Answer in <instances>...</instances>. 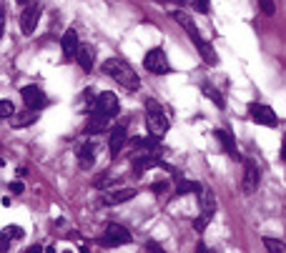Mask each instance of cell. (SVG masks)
I'll return each mask as SVG.
<instances>
[{"mask_svg": "<svg viewBox=\"0 0 286 253\" xmlns=\"http://www.w3.org/2000/svg\"><path fill=\"white\" fill-rule=\"evenodd\" d=\"M101 70H103L108 78H113L120 88H126V91H131V93H136V91L141 88L138 73H136V70L131 68V63L123 60V58H108Z\"/></svg>", "mask_w": 286, "mask_h": 253, "instance_id": "cell-1", "label": "cell"}, {"mask_svg": "<svg viewBox=\"0 0 286 253\" xmlns=\"http://www.w3.org/2000/svg\"><path fill=\"white\" fill-rule=\"evenodd\" d=\"M171 18H173V20H176V23L186 30V35L191 38V43L196 46V51L201 53V58L206 60V63H216V53H214L211 43L201 38V33L196 30V25H193V20H191V15H188L186 10H171Z\"/></svg>", "mask_w": 286, "mask_h": 253, "instance_id": "cell-2", "label": "cell"}, {"mask_svg": "<svg viewBox=\"0 0 286 253\" xmlns=\"http://www.w3.org/2000/svg\"><path fill=\"white\" fill-rule=\"evenodd\" d=\"M146 125L151 136L156 138H163L169 133V118H166V110H163V105L156 101V98H148L146 101Z\"/></svg>", "mask_w": 286, "mask_h": 253, "instance_id": "cell-3", "label": "cell"}, {"mask_svg": "<svg viewBox=\"0 0 286 253\" xmlns=\"http://www.w3.org/2000/svg\"><path fill=\"white\" fill-rule=\"evenodd\" d=\"M143 68H146L148 73H153V75H169V73H171V63H169L166 53H163V48L148 51L146 58H143Z\"/></svg>", "mask_w": 286, "mask_h": 253, "instance_id": "cell-4", "label": "cell"}, {"mask_svg": "<svg viewBox=\"0 0 286 253\" xmlns=\"http://www.w3.org/2000/svg\"><path fill=\"white\" fill-rule=\"evenodd\" d=\"M259 181H261V168L254 158H246V163H243V178H241V191L251 196L256 188H259Z\"/></svg>", "mask_w": 286, "mask_h": 253, "instance_id": "cell-5", "label": "cell"}, {"mask_svg": "<svg viewBox=\"0 0 286 253\" xmlns=\"http://www.w3.org/2000/svg\"><path fill=\"white\" fill-rule=\"evenodd\" d=\"M91 110H96V113H101V115H106V118L111 120V118L118 115V110H120V101H118L115 93H101V96H96Z\"/></svg>", "mask_w": 286, "mask_h": 253, "instance_id": "cell-6", "label": "cell"}, {"mask_svg": "<svg viewBox=\"0 0 286 253\" xmlns=\"http://www.w3.org/2000/svg\"><path fill=\"white\" fill-rule=\"evenodd\" d=\"M201 196H203V213H201V218H196V221H193V228H196L198 233L206 231L209 221H211V218H214V213H216V198H214V191L203 188V191H201Z\"/></svg>", "mask_w": 286, "mask_h": 253, "instance_id": "cell-7", "label": "cell"}, {"mask_svg": "<svg viewBox=\"0 0 286 253\" xmlns=\"http://www.w3.org/2000/svg\"><path fill=\"white\" fill-rule=\"evenodd\" d=\"M101 241H103L106 246H118V243H131L133 236H131V231H128L126 226H120V223H108L106 231H103V236H101Z\"/></svg>", "mask_w": 286, "mask_h": 253, "instance_id": "cell-8", "label": "cell"}, {"mask_svg": "<svg viewBox=\"0 0 286 253\" xmlns=\"http://www.w3.org/2000/svg\"><path fill=\"white\" fill-rule=\"evenodd\" d=\"M20 96H23L25 108H28V110H35V113L48 103V98H46V93H43V88H40V86H25V88L20 91Z\"/></svg>", "mask_w": 286, "mask_h": 253, "instance_id": "cell-9", "label": "cell"}, {"mask_svg": "<svg viewBox=\"0 0 286 253\" xmlns=\"http://www.w3.org/2000/svg\"><path fill=\"white\" fill-rule=\"evenodd\" d=\"M40 15H43V8H40L38 3L28 5V8L20 13V30H23V35H33V33H35Z\"/></svg>", "mask_w": 286, "mask_h": 253, "instance_id": "cell-10", "label": "cell"}, {"mask_svg": "<svg viewBox=\"0 0 286 253\" xmlns=\"http://www.w3.org/2000/svg\"><path fill=\"white\" fill-rule=\"evenodd\" d=\"M249 113H251V118H254L256 123H261V125H276V123H279L274 108H269V105H264V103H251V105H249Z\"/></svg>", "mask_w": 286, "mask_h": 253, "instance_id": "cell-11", "label": "cell"}, {"mask_svg": "<svg viewBox=\"0 0 286 253\" xmlns=\"http://www.w3.org/2000/svg\"><path fill=\"white\" fill-rule=\"evenodd\" d=\"M161 155V151H153V153H141V155H136L133 158V173L136 176H141V173H146V171H151V168H158V158Z\"/></svg>", "mask_w": 286, "mask_h": 253, "instance_id": "cell-12", "label": "cell"}, {"mask_svg": "<svg viewBox=\"0 0 286 253\" xmlns=\"http://www.w3.org/2000/svg\"><path fill=\"white\" fill-rule=\"evenodd\" d=\"M128 141V131H126V125H115V128L111 131V141H108V148H111V158H118V153L123 151Z\"/></svg>", "mask_w": 286, "mask_h": 253, "instance_id": "cell-13", "label": "cell"}, {"mask_svg": "<svg viewBox=\"0 0 286 253\" xmlns=\"http://www.w3.org/2000/svg\"><path fill=\"white\" fill-rule=\"evenodd\" d=\"M60 48H63V58L65 60H73L75 58V51H78V30L75 28H68L60 38Z\"/></svg>", "mask_w": 286, "mask_h": 253, "instance_id": "cell-14", "label": "cell"}, {"mask_svg": "<svg viewBox=\"0 0 286 253\" xmlns=\"http://www.w3.org/2000/svg\"><path fill=\"white\" fill-rule=\"evenodd\" d=\"M75 155H78V165L83 168V171H88V168L93 165V160H96V143H80L78 148H75Z\"/></svg>", "mask_w": 286, "mask_h": 253, "instance_id": "cell-15", "label": "cell"}, {"mask_svg": "<svg viewBox=\"0 0 286 253\" xmlns=\"http://www.w3.org/2000/svg\"><path fill=\"white\" fill-rule=\"evenodd\" d=\"M75 60H78V65H80V70H83V73H91V70H93V63H96V51H93V46H78Z\"/></svg>", "mask_w": 286, "mask_h": 253, "instance_id": "cell-16", "label": "cell"}, {"mask_svg": "<svg viewBox=\"0 0 286 253\" xmlns=\"http://www.w3.org/2000/svg\"><path fill=\"white\" fill-rule=\"evenodd\" d=\"M214 136L224 143V148H226V153H229L231 158H236V160L241 158V153L236 151V138H233V133H231V131H226V128H216V131H214Z\"/></svg>", "mask_w": 286, "mask_h": 253, "instance_id": "cell-17", "label": "cell"}, {"mask_svg": "<svg viewBox=\"0 0 286 253\" xmlns=\"http://www.w3.org/2000/svg\"><path fill=\"white\" fill-rule=\"evenodd\" d=\"M136 196V188H115L113 193H108V196H103V205H118V203H126V201H131Z\"/></svg>", "mask_w": 286, "mask_h": 253, "instance_id": "cell-18", "label": "cell"}, {"mask_svg": "<svg viewBox=\"0 0 286 253\" xmlns=\"http://www.w3.org/2000/svg\"><path fill=\"white\" fill-rule=\"evenodd\" d=\"M106 128H108V118L101 115V113H96V110H91V118H88V125H86V133H88V136H96V133H103Z\"/></svg>", "mask_w": 286, "mask_h": 253, "instance_id": "cell-19", "label": "cell"}, {"mask_svg": "<svg viewBox=\"0 0 286 253\" xmlns=\"http://www.w3.org/2000/svg\"><path fill=\"white\" fill-rule=\"evenodd\" d=\"M201 191H203V186L196 183V181H183V178H178V183H176V193H178V196H186V193L201 196Z\"/></svg>", "mask_w": 286, "mask_h": 253, "instance_id": "cell-20", "label": "cell"}, {"mask_svg": "<svg viewBox=\"0 0 286 253\" xmlns=\"http://www.w3.org/2000/svg\"><path fill=\"white\" fill-rule=\"evenodd\" d=\"M203 96H206L209 101H214V105H216V108H226V101H224V96H221L219 91H214L211 86H206V88H203Z\"/></svg>", "mask_w": 286, "mask_h": 253, "instance_id": "cell-21", "label": "cell"}, {"mask_svg": "<svg viewBox=\"0 0 286 253\" xmlns=\"http://www.w3.org/2000/svg\"><path fill=\"white\" fill-rule=\"evenodd\" d=\"M264 248H266L269 253H286L284 241H279V238H264Z\"/></svg>", "mask_w": 286, "mask_h": 253, "instance_id": "cell-22", "label": "cell"}, {"mask_svg": "<svg viewBox=\"0 0 286 253\" xmlns=\"http://www.w3.org/2000/svg\"><path fill=\"white\" fill-rule=\"evenodd\" d=\"M8 236H10V241H20V238H25V231L20 228V226H8V228H3Z\"/></svg>", "mask_w": 286, "mask_h": 253, "instance_id": "cell-23", "label": "cell"}, {"mask_svg": "<svg viewBox=\"0 0 286 253\" xmlns=\"http://www.w3.org/2000/svg\"><path fill=\"white\" fill-rule=\"evenodd\" d=\"M33 120H38V113H35V110H30L28 115L18 118V120H15V128H25V125H30Z\"/></svg>", "mask_w": 286, "mask_h": 253, "instance_id": "cell-24", "label": "cell"}, {"mask_svg": "<svg viewBox=\"0 0 286 253\" xmlns=\"http://www.w3.org/2000/svg\"><path fill=\"white\" fill-rule=\"evenodd\" d=\"M15 113V105L10 101H0V118H10Z\"/></svg>", "mask_w": 286, "mask_h": 253, "instance_id": "cell-25", "label": "cell"}, {"mask_svg": "<svg viewBox=\"0 0 286 253\" xmlns=\"http://www.w3.org/2000/svg\"><path fill=\"white\" fill-rule=\"evenodd\" d=\"M259 8L264 10V15H274L276 13V3H274V0H259Z\"/></svg>", "mask_w": 286, "mask_h": 253, "instance_id": "cell-26", "label": "cell"}, {"mask_svg": "<svg viewBox=\"0 0 286 253\" xmlns=\"http://www.w3.org/2000/svg\"><path fill=\"white\" fill-rule=\"evenodd\" d=\"M151 191H153L156 196H163V193L169 191V181H156V183L151 186Z\"/></svg>", "mask_w": 286, "mask_h": 253, "instance_id": "cell-27", "label": "cell"}, {"mask_svg": "<svg viewBox=\"0 0 286 253\" xmlns=\"http://www.w3.org/2000/svg\"><path fill=\"white\" fill-rule=\"evenodd\" d=\"M8 246H10V236L3 231V233H0V253H8V251H10Z\"/></svg>", "mask_w": 286, "mask_h": 253, "instance_id": "cell-28", "label": "cell"}, {"mask_svg": "<svg viewBox=\"0 0 286 253\" xmlns=\"http://www.w3.org/2000/svg\"><path fill=\"white\" fill-rule=\"evenodd\" d=\"M193 8H196L198 13H203V15H206V13H209V0H196V3H193Z\"/></svg>", "mask_w": 286, "mask_h": 253, "instance_id": "cell-29", "label": "cell"}, {"mask_svg": "<svg viewBox=\"0 0 286 253\" xmlns=\"http://www.w3.org/2000/svg\"><path fill=\"white\" fill-rule=\"evenodd\" d=\"M8 188H10V193H15V196H20V193L25 191V186H23V181H13V183H10Z\"/></svg>", "mask_w": 286, "mask_h": 253, "instance_id": "cell-30", "label": "cell"}, {"mask_svg": "<svg viewBox=\"0 0 286 253\" xmlns=\"http://www.w3.org/2000/svg\"><path fill=\"white\" fill-rule=\"evenodd\" d=\"M5 35V5L0 3V38Z\"/></svg>", "mask_w": 286, "mask_h": 253, "instance_id": "cell-31", "label": "cell"}, {"mask_svg": "<svg viewBox=\"0 0 286 253\" xmlns=\"http://www.w3.org/2000/svg\"><path fill=\"white\" fill-rule=\"evenodd\" d=\"M148 251L151 253H166V251H163V246H158L156 241H148Z\"/></svg>", "mask_w": 286, "mask_h": 253, "instance_id": "cell-32", "label": "cell"}, {"mask_svg": "<svg viewBox=\"0 0 286 253\" xmlns=\"http://www.w3.org/2000/svg\"><path fill=\"white\" fill-rule=\"evenodd\" d=\"M78 253H91V248H88V246H80V248H78Z\"/></svg>", "mask_w": 286, "mask_h": 253, "instance_id": "cell-33", "label": "cell"}, {"mask_svg": "<svg viewBox=\"0 0 286 253\" xmlns=\"http://www.w3.org/2000/svg\"><path fill=\"white\" fill-rule=\"evenodd\" d=\"M28 253H43V251H40V246H33V248H30Z\"/></svg>", "mask_w": 286, "mask_h": 253, "instance_id": "cell-34", "label": "cell"}, {"mask_svg": "<svg viewBox=\"0 0 286 253\" xmlns=\"http://www.w3.org/2000/svg\"><path fill=\"white\" fill-rule=\"evenodd\" d=\"M198 253H209V251H206V246H203V243L198 246Z\"/></svg>", "mask_w": 286, "mask_h": 253, "instance_id": "cell-35", "label": "cell"}, {"mask_svg": "<svg viewBox=\"0 0 286 253\" xmlns=\"http://www.w3.org/2000/svg\"><path fill=\"white\" fill-rule=\"evenodd\" d=\"M169 3H176V5H183V3H186V0H169Z\"/></svg>", "mask_w": 286, "mask_h": 253, "instance_id": "cell-36", "label": "cell"}, {"mask_svg": "<svg viewBox=\"0 0 286 253\" xmlns=\"http://www.w3.org/2000/svg\"><path fill=\"white\" fill-rule=\"evenodd\" d=\"M15 3H18V5H25V3H28V0H15Z\"/></svg>", "mask_w": 286, "mask_h": 253, "instance_id": "cell-37", "label": "cell"}]
</instances>
